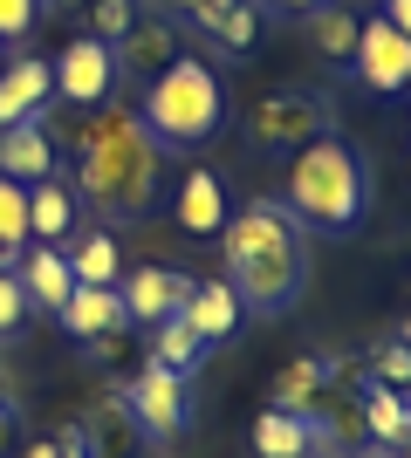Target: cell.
Masks as SVG:
<instances>
[{
	"label": "cell",
	"instance_id": "obj_1",
	"mask_svg": "<svg viewBox=\"0 0 411 458\" xmlns=\"http://www.w3.org/2000/svg\"><path fill=\"white\" fill-rule=\"evenodd\" d=\"M69 144H76V185L82 206H97L103 219H144L158 206V185H165V151L151 144V131L137 123V110L124 103H97L90 123H69Z\"/></svg>",
	"mask_w": 411,
	"mask_h": 458
},
{
	"label": "cell",
	"instance_id": "obj_2",
	"mask_svg": "<svg viewBox=\"0 0 411 458\" xmlns=\"http://www.w3.org/2000/svg\"><path fill=\"white\" fill-rule=\"evenodd\" d=\"M219 260L234 281L240 308L254 315H288L309 287V226L281 199H247L219 226Z\"/></svg>",
	"mask_w": 411,
	"mask_h": 458
},
{
	"label": "cell",
	"instance_id": "obj_3",
	"mask_svg": "<svg viewBox=\"0 0 411 458\" xmlns=\"http://www.w3.org/2000/svg\"><path fill=\"white\" fill-rule=\"evenodd\" d=\"M227 76H219L206 55H178L165 62L144 96H137V123L151 131L158 151H206L219 131H227Z\"/></svg>",
	"mask_w": 411,
	"mask_h": 458
},
{
	"label": "cell",
	"instance_id": "obj_4",
	"mask_svg": "<svg viewBox=\"0 0 411 458\" xmlns=\"http://www.w3.org/2000/svg\"><path fill=\"white\" fill-rule=\"evenodd\" d=\"M281 206L302 219L309 233H356L364 206H371V178H364V157L343 144V137H315L288 157V178H281Z\"/></svg>",
	"mask_w": 411,
	"mask_h": 458
},
{
	"label": "cell",
	"instance_id": "obj_5",
	"mask_svg": "<svg viewBox=\"0 0 411 458\" xmlns=\"http://www.w3.org/2000/svg\"><path fill=\"white\" fill-rule=\"evenodd\" d=\"M315 137H336V96L309 89V82H281V89L254 96L247 110V151L261 157H295Z\"/></svg>",
	"mask_w": 411,
	"mask_h": 458
},
{
	"label": "cell",
	"instance_id": "obj_6",
	"mask_svg": "<svg viewBox=\"0 0 411 458\" xmlns=\"http://www.w3.org/2000/svg\"><path fill=\"white\" fill-rule=\"evenodd\" d=\"M117 390H124V403H131V418H137L144 438H178V431H185V411H193V403H185V377H172L165 363H137Z\"/></svg>",
	"mask_w": 411,
	"mask_h": 458
},
{
	"label": "cell",
	"instance_id": "obj_7",
	"mask_svg": "<svg viewBox=\"0 0 411 458\" xmlns=\"http://www.w3.org/2000/svg\"><path fill=\"white\" fill-rule=\"evenodd\" d=\"M48 69H56V96L76 103V110H97V103H110V89H117V48L97 41V35H76Z\"/></svg>",
	"mask_w": 411,
	"mask_h": 458
},
{
	"label": "cell",
	"instance_id": "obj_8",
	"mask_svg": "<svg viewBox=\"0 0 411 458\" xmlns=\"http://www.w3.org/2000/svg\"><path fill=\"white\" fill-rule=\"evenodd\" d=\"M350 69H356V82H364V89H377V96L411 89V35H405V28H391L384 14H371L364 28H356Z\"/></svg>",
	"mask_w": 411,
	"mask_h": 458
},
{
	"label": "cell",
	"instance_id": "obj_9",
	"mask_svg": "<svg viewBox=\"0 0 411 458\" xmlns=\"http://www.w3.org/2000/svg\"><path fill=\"white\" fill-rule=\"evenodd\" d=\"M193 287L199 281L185 267H158V260H144L137 274H124V281H117V294H124V315H131V322L158 328V322H172V315H185Z\"/></svg>",
	"mask_w": 411,
	"mask_h": 458
},
{
	"label": "cell",
	"instance_id": "obj_10",
	"mask_svg": "<svg viewBox=\"0 0 411 458\" xmlns=\"http://www.w3.org/2000/svg\"><path fill=\"white\" fill-rule=\"evenodd\" d=\"M234 219V199H227V178L193 165V172L178 178V199H172V226L185 240H219V226Z\"/></svg>",
	"mask_w": 411,
	"mask_h": 458
},
{
	"label": "cell",
	"instance_id": "obj_11",
	"mask_svg": "<svg viewBox=\"0 0 411 458\" xmlns=\"http://www.w3.org/2000/svg\"><path fill=\"white\" fill-rule=\"evenodd\" d=\"M178 55H185V28H178L172 14H151V7H144V14L131 21V35L117 41V76H144L151 82L158 69L178 62Z\"/></svg>",
	"mask_w": 411,
	"mask_h": 458
},
{
	"label": "cell",
	"instance_id": "obj_12",
	"mask_svg": "<svg viewBox=\"0 0 411 458\" xmlns=\"http://www.w3.org/2000/svg\"><path fill=\"white\" fill-rule=\"evenodd\" d=\"M76 219H82V199H76V185L62 172H48V178H35L28 185V247H62L69 233H76Z\"/></svg>",
	"mask_w": 411,
	"mask_h": 458
},
{
	"label": "cell",
	"instance_id": "obj_13",
	"mask_svg": "<svg viewBox=\"0 0 411 458\" xmlns=\"http://www.w3.org/2000/svg\"><path fill=\"white\" fill-rule=\"evenodd\" d=\"M82 438H90V458H137L144 452V431H137V418H131V403H124L117 383L82 411Z\"/></svg>",
	"mask_w": 411,
	"mask_h": 458
},
{
	"label": "cell",
	"instance_id": "obj_14",
	"mask_svg": "<svg viewBox=\"0 0 411 458\" xmlns=\"http://www.w3.org/2000/svg\"><path fill=\"white\" fill-rule=\"evenodd\" d=\"M48 96H56V69L41 55H7L0 69V123H28V116H48Z\"/></svg>",
	"mask_w": 411,
	"mask_h": 458
},
{
	"label": "cell",
	"instance_id": "obj_15",
	"mask_svg": "<svg viewBox=\"0 0 411 458\" xmlns=\"http://www.w3.org/2000/svg\"><path fill=\"white\" fill-rule=\"evenodd\" d=\"M48 172H56V131H48V116L0 123V178L35 185V178H48Z\"/></svg>",
	"mask_w": 411,
	"mask_h": 458
},
{
	"label": "cell",
	"instance_id": "obj_16",
	"mask_svg": "<svg viewBox=\"0 0 411 458\" xmlns=\"http://www.w3.org/2000/svg\"><path fill=\"white\" fill-rule=\"evenodd\" d=\"M274 411H295V418H315L330 403V356H288L274 369Z\"/></svg>",
	"mask_w": 411,
	"mask_h": 458
},
{
	"label": "cell",
	"instance_id": "obj_17",
	"mask_svg": "<svg viewBox=\"0 0 411 458\" xmlns=\"http://www.w3.org/2000/svg\"><path fill=\"white\" fill-rule=\"evenodd\" d=\"M14 274H21V287H28V301H35L41 315H62V301L76 294V274H69L62 247H21Z\"/></svg>",
	"mask_w": 411,
	"mask_h": 458
},
{
	"label": "cell",
	"instance_id": "obj_18",
	"mask_svg": "<svg viewBox=\"0 0 411 458\" xmlns=\"http://www.w3.org/2000/svg\"><path fill=\"white\" fill-rule=\"evenodd\" d=\"M185 322H193V335H199L206 349L227 343V335L247 322V308H240L234 281H227V274H219V281H199V287H193V301H185Z\"/></svg>",
	"mask_w": 411,
	"mask_h": 458
},
{
	"label": "cell",
	"instance_id": "obj_19",
	"mask_svg": "<svg viewBox=\"0 0 411 458\" xmlns=\"http://www.w3.org/2000/svg\"><path fill=\"white\" fill-rule=\"evenodd\" d=\"M62 260L76 274V287H117L124 281V253H117V233H69L62 240Z\"/></svg>",
	"mask_w": 411,
	"mask_h": 458
},
{
	"label": "cell",
	"instance_id": "obj_20",
	"mask_svg": "<svg viewBox=\"0 0 411 458\" xmlns=\"http://www.w3.org/2000/svg\"><path fill=\"white\" fill-rule=\"evenodd\" d=\"M76 343H97V335H110V328H124L131 315H124V294L117 287H76L69 301H62V315H56Z\"/></svg>",
	"mask_w": 411,
	"mask_h": 458
},
{
	"label": "cell",
	"instance_id": "obj_21",
	"mask_svg": "<svg viewBox=\"0 0 411 458\" xmlns=\"http://www.w3.org/2000/svg\"><path fill=\"white\" fill-rule=\"evenodd\" d=\"M356 28H364V21H356L350 7H343V0H330V7H315V14L302 21V35H309L315 62H336V69H343V62L356 55Z\"/></svg>",
	"mask_w": 411,
	"mask_h": 458
},
{
	"label": "cell",
	"instance_id": "obj_22",
	"mask_svg": "<svg viewBox=\"0 0 411 458\" xmlns=\"http://www.w3.org/2000/svg\"><path fill=\"white\" fill-rule=\"evenodd\" d=\"M356 403H364V431H371V445L398 452V445L411 438V397H405V390H384V383H371Z\"/></svg>",
	"mask_w": 411,
	"mask_h": 458
},
{
	"label": "cell",
	"instance_id": "obj_23",
	"mask_svg": "<svg viewBox=\"0 0 411 458\" xmlns=\"http://www.w3.org/2000/svg\"><path fill=\"white\" fill-rule=\"evenodd\" d=\"M261 35H268V7H254V0H227L206 28V41L219 55H247V48H261Z\"/></svg>",
	"mask_w": 411,
	"mask_h": 458
},
{
	"label": "cell",
	"instance_id": "obj_24",
	"mask_svg": "<svg viewBox=\"0 0 411 458\" xmlns=\"http://www.w3.org/2000/svg\"><path fill=\"white\" fill-rule=\"evenodd\" d=\"M144 363H165L172 377H193L199 363H206V343L193 335V322L185 315H172V322L151 328V343H144Z\"/></svg>",
	"mask_w": 411,
	"mask_h": 458
},
{
	"label": "cell",
	"instance_id": "obj_25",
	"mask_svg": "<svg viewBox=\"0 0 411 458\" xmlns=\"http://www.w3.org/2000/svg\"><path fill=\"white\" fill-rule=\"evenodd\" d=\"M144 14V0H90V28H82V35H97V41H110V48H117L124 35H131V21Z\"/></svg>",
	"mask_w": 411,
	"mask_h": 458
},
{
	"label": "cell",
	"instance_id": "obj_26",
	"mask_svg": "<svg viewBox=\"0 0 411 458\" xmlns=\"http://www.w3.org/2000/svg\"><path fill=\"white\" fill-rule=\"evenodd\" d=\"M0 247L7 253L28 247V185L21 178H0Z\"/></svg>",
	"mask_w": 411,
	"mask_h": 458
},
{
	"label": "cell",
	"instance_id": "obj_27",
	"mask_svg": "<svg viewBox=\"0 0 411 458\" xmlns=\"http://www.w3.org/2000/svg\"><path fill=\"white\" fill-rule=\"evenodd\" d=\"M371 383H384V390H411V349L398 343V335H384V343H371Z\"/></svg>",
	"mask_w": 411,
	"mask_h": 458
},
{
	"label": "cell",
	"instance_id": "obj_28",
	"mask_svg": "<svg viewBox=\"0 0 411 458\" xmlns=\"http://www.w3.org/2000/svg\"><path fill=\"white\" fill-rule=\"evenodd\" d=\"M28 315H35V301H28L21 274L7 267V274H0V335H21V328H28Z\"/></svg>",
	"mask_w": 411,
	"mask_h": 458
},
{
	"label": "cell",
	"instance_id": "obj_29",
	"mask_svg": "<svg viewBox=\"0 0 411 458\" xmlns=\"http://www.w3.org/2000/svg\"><path fill=\"white\" fill-rule=\"evenodd\" d=\"M158 14H172L178 28H199V35H206V28H213V14L219 7H227V0H151Z\"/></svg>",
	"mask_w": 411,
	"mask_h": 458
},
{
	"label": "cell",
	"instance_id": "obj_30",
	"mask_svg": "<svg viewBox=\"0 0 411 458\" xmlns=\"http://www.w3.org/2000/svg\"><path fill=\"white\" fill-rule=\"evenodd\" d=\"M35 21H41V0H0V41L35 35Z\"/></svg>",
	"mask_w": 411,
	"mask_h": 458
},
{
	"label": "cell",
	"instance_id": "obj_31",
	"mask_svg": "<svg viewBox=\"0 0 411 458\" xmlns=\"http://www.w3.org/2000/svg\"><path fill=\"white\" fill-rule=\"evenodd\" d=\"M90 0H41V21H82Z\"/></svg>",
	"mask_w": 411,
	"mask_h": 458
},
{
	"label": "cell",
	"instance_id": "obj_32",
	"mask_svg": "<svg viewBox=\"0 0 411 458\" xmlns=\"http://www.w3.org/2000/svg\"><path fill=\"white\" fill-rule=\"evenodd\" d=\"M315 7H330V0H268V14H295V21H309Z\"/></svg>",
	"mask_w": 411,
	"mask_h": 458
},
{
	"label": "cell",
	"instance_id": "obj_33",
	"mask_svg": "<svg viewBox=\"0 0 411 458\" xmlns=\"http://www.w3.org/2000/svg\"><path fill=\"white\" fill-rule=\"evenodd\" d=\"M14 458H62L56 438H35V445H14Z\"/></svg>",
	"mask_w": 411,
	"mask_h": 458
},
{
	"label": "cell",
	"instance_id": "obj_34",
	"mask_svg": "<svg viewBox=\"0 0 411 458\" xmlns=\"http://www.w3.org/2000/svg\"><path fill=\"white\" fill-rule=\"evenodd\" d=\"M384 21H391V28H405V35H411V0H384Z\"/></svg>",
	"mask_w": 411,
	"mask_h": 458
},
{
	"label": "cell",
	"instance_id": "obj_35",
	"mask_svg": "<svg viewBox=\"0 0 411 458\" xmlns=\"http://www.w3.org/2000/svg\"><path fill=\"white\" fill-rule=\"evenodd\" d=\"M0 458H14V411H0Z\"/></svg>",
	"mask_w": 411,
	"mask_h": 458
},
{
	"label": "cell",
	"instance_id": "obj_36",
	"mask_svg": "<svg viewBox=\"0 0 411 458\" xmlns=\"http://www.w3.org/2000/svg\"><path fill=\"white\" fill-rule=\"evenodd\" d=\"M336 458H391V452H377V445H364V452H336Z\"/></svg>",
	"mask_w": 411,
	"mask_h": 458
},
{
	"label": "cell",
	"instance_id": "obj_37",
	"mask_svg": "<svg viewBox=\"0 0 411 458\" xmlns=\"http://www.w3.org/2000/svg\"><path fill=\"white\" fill-rule=\"evenodd\" d=\"M398 343H405V349H411V308H405V322H398Z\"/></svg>",
	"mask_w": 411,
	"mask_h": 458
},
{
	"label": "cell",
	"instance_id": "obj_38",
	"mask_svg": "<svg viewBox=\"0 0 411 458\" xmlns=\"http://www.w3.org/2000/svg\"><path fill=\"white\" fill-rule=\"evenodd\" d=\"M0 411H14V390H7V377H0Z\"/></svg>",
	"mask_w": 411,
	"mask_h": 458
},
{
	"label": "cell",
	"instance_id": "obj_39",
	"mask_svg": "<svg viewBox=\"0 0 411 458\" xmlns=\"http://www.w3.org/2000/svg\"><path fill=\"white\" fill-rule=\"evenodd\" d=\"M14 260H21V253H7V247H0V274H7V267H14Z\"/></svg>",
	"mask_w": 411,
	"mask_h": 458
},
{
	"label": "cell",
	"instance_id": "obj_40",
	"mask_svg": "<svg viewBox=\"0 0 411 458\" xmlns=\"http://www.w3.org/2000/svg\"><path fill=\"white\" fill-rule=\"evenodd\" d=\"M62 458H90V452H82V445H76V452H69V445H62Z\"/></svg>",
	"mask_w": 411,
	"mask_h": 458
},
{
	"label": "cell",
	"instance_id": "obj_41",
	"mask_svg": "<svg viewBox=\"0 0 411 458\" xmlns=\"http://www.w3.org/2000/svg\"><path fill=\"white\" fill-rule=\"evenodd\" d=\"M0 69H7V41H0Z\"/></svg>",
	"mask_w": 411,
	"mask_h": 458
},
{
	"label": "cell",
	"instance_id": "obj_42",
	"mask_svg": "<svg viewBox=\"0 0 411 458\" xmlns=\"http://www.w3.org/2000/svg\"><path fill=\"white\" fill-rule=\"evenodd\" d=\"M398 452H405V458H411V438H405V445H398Z\"/></svg>",
	"mask_w": 411,
	"mask_h": 458
},
{
	"label": "cell",
	"instance_id": "obj_43",
	"mask_svg": "<svg viewBox=\"0 0 411 458\" xmlns=\"http://www.w3.org/2000/svg\"><path fill=\"white\" fill-rule=\"evenodd\" d=\"M254 7H268V0H254Z\"/></svg>",
	"mask_w": 411,
	"mask_h": 458
},
{
	"label": "cell",
	"instance_id": "obj_44",
	"mask_svg": "<svg viewBox=\"0 0 411 458\" xmlns=\"http://www.w3.org/2000/svg\"><path fill=\"white\" fill-rule=\"evenodd\" d=\"M405 397H411V390H405Z\"/></svg>",
	"mask_w": 411,
	"mask_h": 458
}]
</instances>
